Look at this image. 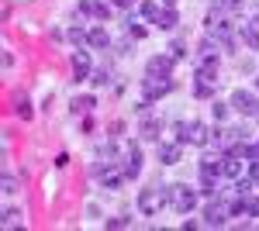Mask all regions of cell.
<instances>
[{"instance_id":"1","label":"cell","mask_w":259,"mask_h":231,"mask_svg":"<svg viewBox=\"0 0 259 231\" xmlns=\"http://www.w3.org/2000/svg\"><path fill=\"white\" fill-rule=\"evenodd\" d=\"M177 142L180 145H197V149H204V145H211V128L204 124V121H180L177 124Z\"/></svg>"},{"instance_id":"17","label":"cell","mask_w":259,"mask_h":231,"mask_svg":"<svg viewBox=\"0 0 259 231\" xmlns=\"http://www.w3.org/2000/svg\"><path fill=\"white\" fill-rule=\"evenodd\" d=\"M156 24H159L162 31H173V28L180 24V14L173 11V7H166V4H162V11H159V18H156Z\"/></svg>"},{"instance_id":"15","label":"cell","mask_w":259,"mask_h":231,"mask_svg":"<svg viewBox=\"0 0 259 231\" xmlns=\"http://www.w3.org/2000/svg\"><path fill=\"white\" fill-rule=\"evenodd\" d=\"M221 176H228V179H239V176H242V162H239V155L221 152Z\"/></svg>"},{"instance_id":"20","label":"cell","mask_w":259,"mask_h":231,"mask_svg":"<svg viewBox=\"0 0 259 231\" xmlns=\"http://www.w3.org/2000/svg\"><path fill=\"white\" fill-rule=\"evenodd\" d=\"M14 114H18L21 121H31V100H28L24 94L14 97Z\"/></svg>"},{"instance_id":"34","label":"cell","mask_w":259,"mask_h":231,"mask_svg":"<svg viewBox=\"0 0 259 231\" xmlns=\"http://www.w3.org/2000/svg\"><path fill=\"white\" fill-rule=\"evenodd\" d=\"M162 4H166V7H173V4H177V0H162Z\"/></svg>"},{"instance_id":"4","label":"cell","mask_w":259,"mask_h":231,"mask_svg":"<svg viewBox=\"0 0 259 231\" xmlns=\"http://www.w3.org/2000/svg\"><path fill=\"white\" fill-rule=\"evenodd\" d=\"M232 111H239V114H245V117H259V97L239 86V90L232 94Z\"/></svg>"},{"instance_id":"21","label":"cell","mask_w":259,"mask_h":231,"mask_svg":"<svg viewBox=\"0 0 259 231\" xmlns=\"http://www.w3.org/2000/svg\"><path fill=\"white\" fill-rule=\"evenodd\" d=\"M94 107H97L94 97H76V100H73V114H90Z\"/></svg>"},{"instance_id":"14","label":"cell","mask_w":259,"mask_h":231,"mask_svg":"<svg viewBox=\"0 0 259 231\" xmlns=\"http://www.w3.org/2000/svg\"><path fill=\"white\" fill-rule=\"evenodd\" d=\"M239 41L245 45V49L259 52V28H256V24H245V21H242V24H239Z\"/></svg>"},{"instance_id":"7","label":"cell","mask_w":259,"mask_h":231,"mask_svg":"<svg viewBox=\"0 0 259 231\" xmlns=\"http://www.w3.org/2000/svg\"><path fill=\"white\" fill-rule=\"evenodd\" d=\"M121 169H124V176H128V179H139V173H142V149L135 145V142H132L128 149H124Z\"/></svg>"},{"instance_id":"24","label":"cell","mask_w":259,"mask_h":231,"mask_svg":"<svg viewBox=\"0 0 259 231\" xmlns=\"http://www.w3.org/2000/svg\"><path fill=\"white\" fill-rule=\"evenodd\" d=\"M111 83V69H94L90 73V86H107Z\"/></svg>"},{"instance_id":"8","label":"cell","mask_w":259,"mask_h":231,"mask_svg":"<svg viewBox=\"0 0 259 231\" xmlns=\"http://www.w3.org/2000/svg\"><path fill=\"white\" fill-rule=\"evenodd\" d=\"M173 66H177L173 56H152L145 62V76H173Z\"/></svg>"},{"instance_id":"35","label":"cell","mask_w":259,"mask_h":231,"mask_svg":"<svg viewBox=\"0 0 259 231\" xmlns=\"http://www.w3.org/2000/svg\"><path fill=\"white\" fill-rule=\"evenodd\" d=\"M256 90H259V76H256Z\"/></svg>"},{"instance_id":"12","label":"cell","mask_w":259,"mask_h":231,"mask_svg":"<svg viewBox=\"0 0 259 231\" xmlns=\"http://www.w3.org/2000/svg\"><path fill=\"white\" fill-rule=\"evenodd\" d=\"M69 66H73V79H87L94 69H90V52L87 49H76L73 59H69Z\"/></svg>"},{"instance_id":"28","label":"cell","mask_w":259,"mask_h":231,"mask_svg":"<svg viewBox=\"0 0 259 231\" xmlns=\"http://www.w3.org/2000/svg\"><path fill=\"white\" fill-rule=\"evenodd\" d=\"M228 111H232V104H218V100L211 104V114H214V121H225V117H228Z\"/></svg>"},{"instance_id":"29","label":"cell","mask_w":259,"mask_h":231,"mask_svg":"<svg viewBox=\"0 0 259 231\" xmlns=\"http://www.w3.org/2000/svg\"><path fill=\"white\" fill-rule=\"evenodd\" d=\"M0 190H4V193H18V179H14L11 173H4V183H0Z\"/></svg>"},{"instance_id":"18","label":"cell","mask_w":259,"mask_h":231,"mask_svg":"<svg viewBox=\"0 0 259 231\" xmlns=\"http://www.w3.org/2000/svg\"><path fill=\"white\" fill-rule=\"evenodd\" d=\"M159 11H162V7L156 4V0H142V4H139V14H142L145 21H149V24H156V18H159Z\"/></svg>"},{"instance_id":"19","label":"cell","mask_w":259,"mask_h":231,"mask_svg":"<svg viewBox=\"0 0 259 231\" xmlns=\"http://www.w3.org/2000/svg\"><path fill=\"white\" fill-rule=\"evenodd\" d=\"M124 35H128V38H145V24H139V21H135V14H128V18H124Z\"/></svg>"},{"instance_id":"22","label":"cell","mask_w":259,"mask_h":231,"mask_svg":"<svg viewBox=\"0 0 259 231\" xmlns=\"http://www.w3.org/2000/svg\"><path fill=\"white\" fill-rule=\"evenodd\" d=\"M21 217H24V211H18V207H7V211H4V228H18Z\"/></svg>"},{"instance_id":"6","label":"cell","mask_w":259,"mask_h":231,"mask_svg":"<svg viewBox=\"0 0 259 231\" xmlns=\"http://www.w3.org/2000/svg\"><path fill=\"white\" fill-rule=\"evenodd\" d=\"M228 217H232V214H228V204L218 200V197H211V204L204 207V224H207V228H221Z\"/></svg>"},{"instance_id":"26","label":"cell","mask_w":259,"mask_h":231,"mask_svg":"<svg viewBox=\"0 0 259 231\" xmlns=\"http://www.w3.org/2000/svg\"><path fill=\"white\" fill-rule=\"evenodd\" d=\"M87 38H90V31H83V28H69V41L80 49V45H87Z\"/></svg>"},{"instance_id":"23","label":"cell","mask_w":259,"mask_h":231,"mask_svg":"<svg viewBox=\"0 0 259 231\" xmlns=\"http://www.w3.org/2000/svg\"><path fill=\"white\" fill-rule=\"evenodd\" d=\"M214 86H218V83H194V97H200V100H211V97H214Z\"/></svg>"},{"instance_id":"13","label":"cell","mask_w":259,"mask_h":231,"mask_svg":"<svg viewBox=\"0 0 259 231\" xmlns=\"http://www.w3.org/2000/svg\"><path fill=\"white\" fill-rule=\"evenodd\" d=\"M139 135L145 138V142H159V135H162V121H159L156 114H145V117H142Z\"/></svg>"},{"instance_id":"11","label":"cell","mask_w":259,"mask_h":231,"mask_svg":"<svg viewBox=\"0 0 259 231\" xmlns=\"http://www.w3.org/2000/svg\"><path fill=\"white\" fill-rule=\"evenodd\" d=\"M80 14L97 18V21H107L111 18V4H107V0H80Z\"/></svg>"},{"instance_id":"31","label":"cell","mask_w":259,"mask_h":231,"mask_svg":"<svg viewBox=\"0 0 259 231\" xmlns=\"http://www.w3.org/2000/svg\"><path fill=\"white\" fill-rule=\"evenodd\" d=\"M128 224H132L128 217H111V221H107V228H128Z\"/></svg>"},{"instance_id":"32","label":"cell","mask_w":259,"mask_h":231,"mask_svg":"<svg viewBox=\"0 0 259 231\" xmlns=\"http://www.w3.org/2000/svg\"><path fill=\"white\" fill-rule=\"evenodd\" d=\"M121 131H124V124H121V121H114V124H111V138H118Z\"/></svg>"},{"instance_id":"10","label":"cell","mask_w":259,"mask_h":231,"mask_svg":"<svg viewBox=\"0 0 259 231\" xmlns=\"http://www.w3.org/2000/svg\"><path fill=\"white\" fill-rule=\"evenodd\" d=\"M197 79L200 83H218V56H200L197 59Z\"/></svg>"},{"instance_id":"16","label":"cell","mask_w":259,"mask_h":231,"mask_svg":"<svg viewBox=\"0 0 259 231\" xmlns=\"http://www.w3.org/2000/svg\"><path fill=\"white\" fill-rule=\"evenodd\" d=\"M87 45L90 49H111V35H107V28H90V38H87Z\"/></svg>"},{"instance_id":"36","label":"cell","mask_w":259,"mask_h":231,"mask_svg":"<svg viewBox=\"0 0 259 231\" xmlns=\"http://www.w3.org/2000/svg\"><path fill=\"white\" fill-rule=\"evenodd\" d=\"M256 179H259V176H256Z\"/></svg>"},{"instance_id":"27","label":"cell","mask_w":259,"mask_h":231,"mask_svg":"<svg viewBox=\"0 0 259 231\" xmlns=\"http://www.w3.org/2000/svg\"><path fill=\"white\" fill-rule=\"evenodd\" d=\"M218 49H221V45H218L214 38H211V35L200 41V56H218Z\"/></svg>"},{"instance_id":"9","label":"cell","mask_w":259,"mask_h":231,"mask_svg":"<svg viewBox=\"0 0 259 231\" xmlns=\"http://www.w3.org/2000/svg\"><path fill=\"white\" fill-rule=\"evenodd\" d=\"M156 155H159L162 166H177L183 159V145L180 142H156Z\"/></svg>"},{"instance_id":"3","label":"cell","mask_w":259,"mask_h":231,"mask_svg":"<svg viewBox=\"0 0 259 231\" xmlns=\"http://www.w3.org/2000/svg\"><path fill=\"white\" fill-rule=\"evenodd\" d=\"M197 200H200V190L187 187V183H177V187H169V204H173L180 214H190L194 207H197Z\"/></svg>"},{"instance_id":"30","label":"cell","mask_w":259,"mask_h":231,"mask_svg":"<svg viewBox=\"0 0 259 231\" xmlns=\"http://www.w3.org/2000/svg\"><path fill=\"white\" fill-rule=\"evenodd\" d=\"M169 56H173V59H183V56H187V41H173V45H169Z\"/></svg>"},{"instance_id":"25","label":"cell","mask_w":259,"mask_h":231,"mask_svg":"<svg viewBox=\"0 0 259 231\" xmlns=\"http://www.w3.org/2000/svg\"><path fill=\"white\" fill-rule=\"evenodd\" d=\"M242 4H245V0H214V7H218V11H225V14L242 11Z\"/></svg>"},{"instance_id":"33","label":"cell","mask_w":259,"mask_h":231,"mask_svg":"<svg viewBox=\"0 0 259 231\" xmlns=\"http://www.w3.org/2000/svg\"><path fill=\"white\" fill-rule=\"evenodd\" d=\"M111 4H114V7H124V11H132V4H135V0H111Z\"/></svg>"},{"instance_id":"2","label":"cell","mask_w":259,"mask_h":231,"mask_svg":"<svg viewBox=\"0 0 259 231\" xmlns=\"http://www.w3.org/2000/svg\"><path fill=\"white\" fill-rule=\"evenodd\" d=\"M169 204V187H149L139 190V211L142 214H159Z\"/></svg>"},{"instance_id":"5","label":"cell","mask_w":259,"mask_h":231,"mask_svg":"<svg viewBox=\"0 0 259 231\" xmlns=\"http://www.w3.org/2000/svg\"><path fill=\"white\" fill-rule=\"evenodd\" d=\"M173 90V76H145L142 79V94L149 97V100H159Z\"/></svg>"}]
</instances>
